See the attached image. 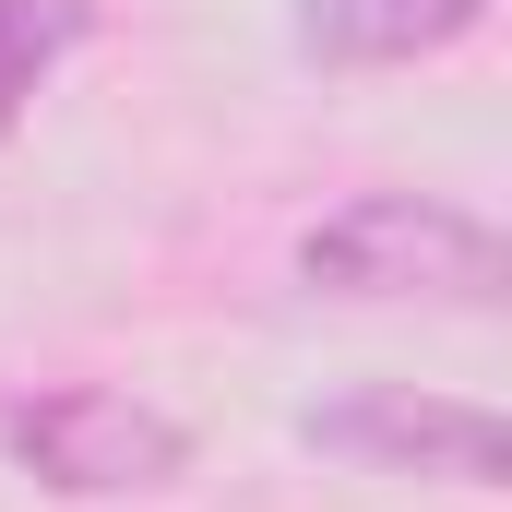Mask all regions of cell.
<instances>
[{
  "mask_svg": "<svg viewBox=\"0 0 512 512\" xmlns=\"http://www.w3.org/2000/svg\"><path fill=\"white\" fill-rule=\"evenodd\" d=\"M12 453L60 501H131V489H167L191 465V429L120 382H60L36 405H12Z\"/></svg>",
  "mask_w": 512,
  "mask_h": 512,
  "instance_id": "7a4b0ae2",
  "label": "cell"
},
{
  "mask_svg": "<svg viewBox=\"0 0 512 512\" xmlns=\"http://www.w3.org/2000/svg\"><path fill=\"white\" fill-rule=\"evenodd\" d=\"M489 0H298V48L334 72H393V60H441L477 36Z\"/></svg>",
  "mask_w": 512,
  "mask_h": 512,
  "instance_id": "277c9868",
  "label": "cell"
},
{
  "mask_svg": "<svg viewBox=\"0 0 512 512\" xmlns=\"http://www.w3.org/2000/svg\"><path fill=\"white\" fill-rule=\"evenodd\" d=\"M96 36V0H0V143L24 131V108L48 96V72Z\"/></svg>",
  "mask_w": 512,
  "mask_h": 512,
  "instance_id": "5b68a950",
  "label": "cell"
},
{
  "mask_svg": "<svg viewBox=\"0 0 512 512\" xmlns=\"http://www.w3.org/2000/svg\"><path fill=\"white\" fill-rule=\"evenodd\" d=\"M310 453H346L370 477H453V489H501L512 477V429L489 405H453V393H417V382H370L346 405H310L298 417Z\"/></svg>",
  "mask_w": 512,
  "mask_h": 512,
  "instance_id": "3957f363",
  "label": "cell"
},
{
  "mask_svg": "<svg viewBox=\"0 0 512 512\" xmlns=\"http://www.w3.org/2000/svg\"><path fill=\"white\" fill-rule=\"evenodd\" d=\"M298 274L334 298H489L501 286V227L429 191H358L298 239Z\"/></svg>",
  "mask_w": 512,
  "mask_h": 512,
  "instance_id": "6da1fadb",
  "label": "cell"
}]
</instances>
